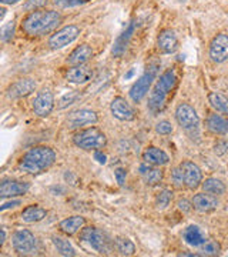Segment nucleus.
Returning a JSON list of instances; mask_svg holds the SVG:
<instances>
[{
  "mask_svg": "<svg viewBox=\"0 0 228 257\" xmlns=\"http://www.w3.org/2000/svg\"><path fill=\"white\" fill-rule=\"evenodd\" d=\"M30 189V184L20 180H12V179H5L0 183V197L8 199V197H16V196H23L26 194Z\"/></svg>",
  "mask_w": 228,
  "mask_h": 257,
  "instance_id": "nucleus-16",
  "label": "nucleus"
},
{
  "mask_svg": "<svg viewBox=\"0 0 228 257\" xmlns=\"http://www.w3.org/2000/svg\"><path fill=\"white\" fill-rule=\"evenodd\" d=\"M62 16L56 10H35L28 13L22 22V29L28 36L37 37L53 32L60 23Z\"/></svg>",
  "mask_w": 228,
  "mask_h": 257,
  "instance_id": "nucleus-1",
  "label": "nucleus"
},
{
  "mask_svg": "<svg viewBox=\"0 0 228 257\" xmlns=\"http://www.w3.org/2000/svg\"><path fill=\"white\" fill-rule=\"evenodd\" d=\"M93 76H94V70L90 66L80 64V66H73L72 69H69L66 79L67 82L74 83V84H84V83L90 82Z\"/></svg>",
  "mask_w": 228,
  "mask_h": 257,
  "instance_id": "nucleus-18",
  "label": "nucleus"
},
{
  "mask_svg": "<svg viewBox=\"0 0 228 257\" xmlns=\"http://www.w3.org/2000/svg\"><path fill=\"white\" fill-rule=\"evenodd\" d=\"M2 239H0V246H3L5 244V241H6V230H5V227H2Z\"/></svg>",
  "mask_w": 228,
  "mask_h": 257,
  "instance_id": "nucleus-45",
  "label": "nucleus"
},
{
  "mask_svg": "<svg viewBox=\"0 0 228 257\" xmlns=\"http://www.w3.org/2000/svg\"><path fill=\"white\" fill-rule=\"evenodd\" d=\"M184 240L187 244L194 246V247H198L202 243H205V237H204V234H202V231L198 226L187 227L184 231Z\"/></svg>",
  "mask_w": 228,
  "mask_h": 257,
  "instance_id": "nucleus-27",
  "label": "nucleus"
},
{
  "mask_svg": "<svg viewBox=\"0 0 228 257\" xmlns=\"http://www.w3.org/2000/svg\"><path fill=\"white\" fill-rule=\"evenodd\" d=\"M171 182H173V186L175 189H182V187L185 186L181 167H175V169H173V172H171Z\"/></svg>",
  "mask_w": 228,
  "mask_h": 257,
  "instance_id": "nucleus-35",
  "label": "nucleus"
},
{
  "mask_svg": "<svg viewBox=\"0 0 228 257\" xmlns=\"http://www.w3.org/2000/svg\"><path fill=\"white\" fill-rule=\"evenodd\" d=\"M12 244L19 254H32L37 248V240L35 234L28 229H20L13 233Z\"/></svg>",
  "mask_w": 228,
  "mask_h": 257,
  "instance_id": "nucleus-8",
  "label": "nucleus"
},
{
  "mask_svg": "<svg viewBox=\"0 0 228 257\" xmlns=\"http://www.w3.org/2000/svg\"><path fill=\"white\" fill-rule=\"evenodd\" d=\"M52 241L55 244L56 250L62 254V256L66 257H74L76 256V250L72 246V243L69 240L62 239V237H57V236H53L52 237Z\"/></svg>",
  "mask_w": 228,
  "mask_h": 257,
  "instance_id": "nucleus-30",
  "label": "nucleus"
},
{
  "mask_svg": "<svg viewBox=\"0 0 228 257\" xmlns=\"http://www.w3.org/2000/svg\"><path fill=\"white\" fill-rule=\"evenodd\" d=\"M99 121V116L90 109H79L72 111L66 117V127L70 130H82V128L94 126Z\"/></svg>",
  "mask_w": 228,
  "mask_h": 257,
  "instance_id": "nucleus-7",
  "label": "nucleus"
},
{
  "mask_svg": "<svg viewBox=\"0 0 228 257\" xmlns=\"http://www.w3.org/2000/svg\"><path fill=\"white\" fill-rule=\"evenodd\" d=\"M173 126H171V123L170 121H167V120H163V121H158L157 124H155V132L158 133V135H163V136H167V135H171L173 133Z\"/></svg>",
  "mask_w": 228,
  "mask_h": 257,
  "instance_id": "nucleus-39",
  "label": "nucleus"
},
{
  "mask_svg": "<svg viewBox=\"0 0 228 257\" xmlns=\"http://www.w3.org/2000/svg\"><path fill=\"white\" fill-rule=\"evenodd\" d=\"M138 172H140V176L143 177L144 183L148 184V186H154V184L160 183L163 180V172L160 169H157V166L144 163V165L140 166Z\"/></svg>",
  "mask_w": 228,
  "mask_h": 257,
  "instance_id": "nucleus-24",
  "label": "nucleus"
},
{
  "mask_svg": "<svg viewBox=\"0 0 228 257\" xmlns=\"http://www.w3.org/2000/svg\"><path fill=\"white\" fill-rule=\"evenodd\" d=\"M79 239L83 243L89 244L91 248H94L96 251L104 253V254L110 253L113 250V246H114V240L111 241L109 236L97 227H84V229H82L80 234H79Z\"/></svg>",
  "mask_w": 228,
  "mask_h": 257,
  "instance_id": "nucleus-5",
  "label": "nucleus"
},
{
  "mask_svg": "<svg viewBox=\"0 0 228 257\" xmlns=\"http://www.w3.org/2000/svg\"><path fill=\"white\" fill-rule=\"evenodd\" d=\"M175 82H177V76H175L174 69L165 70L164 73L157 79L154 87L150 93V99H148V109L153 113H158L164 109L167 96L174 89Z\"/></svg>",
  "mask_w": 228,
  "mask_h": 257,
  "instance_id": "nucleus-3",
  "label": "nucleus"
},
{
  "mask_svg": "<svg viewBox=\"0 0 228 257\" xmlns=\"http://www.w3.org/2000/svg\"><path fill=\"white\" fill-rule=\"evenodd\" d=\"M134 73H136V70H134V69H130L127 73L124 74V79H126V80H128V79H131V77L134 76Z\"/></svg>",
  "mask_w": 228,
  "mask_h": 257,
  "instance_id": "nucleus-46",
  "label": "nucleus"
},
{
  "mask_svg": "<svg viewBox=\"0 0 228 257\" xmlns=\"http://www.w3.org/2000/svg\"><path fill=\"white\" fill-rule=\"evenodd\" d=\"M86 2H89V0H55V5L60 9H69V8L84 5Z\"/></svg>",
  "mask_w": 228,
  "mask_h": 257,
  "instance_id": "nucleus-38",
  "label": "nucleus"
},
{
  "mask_svg": "<svg viewBox=\"0 0 228 257\" xmlns=\"http://www.w3.org/2000/svg\"><path fill=\"white\" fill-rule=\"evenodd\" d=\"M20 203H22L20 200H13V202L5 203V204H2V207H0V211L8 210V209H10V207H16V206H19Z\"/></svg>",
  "mask_w": 228,
  "mask_h": 257,
  "instance_id": "nucleus-44",
  "label": "nucleus"
},
{
  "mask_svg": "<svg viewBox=\"0 0 228 257\" xmlns=\"http://www.w3.org/2000/svg\"><path fill=\"white\" fill-rule=\"evenodd\" d=\"M47 216V210L40 207L39 204H32L22 211V220L25 223H37L42 221Z\"/></svg>",
  "mask_w": 228,
  "mask_h": 257,
  "instance_id": "nucleus-26",
  "label": "nucleus"
},
{
  "mask_svg": "<svg viewBox=\"0 0 228 257\" xmlns=\"http://www.w3.org/2000/svg\"><path fill=\"white\" fill-rule=\"evenodd\" d=\"M47 3H49V0H28V2L23 5V10L30 13V12L40 10L42 8H45Z\"/></svg>",
  "mask_w": 228,
  "mask_h": 257,
  "instance_id": "nucleus-36",
  "label": "nucleus"
},
{
  "mask_svg": "<svg viewBox=\"0 0 228 257\" xmlns=\"http://www.w3.org/2000/svg\"><path fill=\"white\" fill-rule=\"evenodd\" d=\"M208 103H210L211 107L217 113L227 114L228 116V99L224 94L217 92L208 93Z\"/></svg>",
  "mask_w": 228,
  "mask_h": 257,
  "instance_id": "nucleus-28",
  "label": "nucleus"
},
{
  "mask_svg": "<svg viewBox=\"0 0 228 257\" xmlns=\"http://www.w3.org/2000/svg\"><path fill=\"white\" fill-rule=\"evenodd\" d=\"M175 120L184 130H192L198 126L200 117L195 109L188 103H180L175 109Z\"/></svg>",
  "mask_w": 228,
  "mask_h": 257,
  "instance_id": "nucleus-10",
  "label": "nucleus"
},
{
  "mask_svg": "<svg viewBox=\"0 0 228 257\" xmlns=\"http://www.w3.org/2000/svg\"><path fill=\"white\" fill-rule=\"evenodd\" d=\"M110 110L111 114L120 121H133L137 116L136 109L121 96H117L111 100Z\"/></svg>",
  "mask_w": 228,
  "mask_h": 257,
  "instance_id": "nucleus-11",
  "label": "nucleus"
},
{
  "mask_svg": "<svg viewBox=\"0 0 228 257\" xmlns=\"http://www.w3.org/2000/svg\"><path fill=\"white\" fill-rule=\"evenodd\" d=\"M134 30H136V23L134 22H131L130 25L127 26V29L120 35L117 39H116V42H114V46H113V56L114 57H121V56L126 53V50H127L128 43H130V39L133 36V33H134Z\"/></svg>",
  "mask_w": 228,
  "mask_h": 257,
  "instance_id": "nucleus-21",
  "label": "nucleus"
},
{
  "mask_svg": "<svg viewBox=\"0 0 228 257\" xmlns=\"http://www.w3.org/2000/svg\"><path fill=\"white\" fill-rule=\"evenodd\" d=\"M228 150V142L227 140H219L217 142V145L214 146V152L218 155V156H222V155H225Z\"/></svg>",
  "mask_w": 228,
  "mask_h": 257,
  "instance_id": "nucleus-41",
  "label": "nucleus"
},
{
  "mask_svg": "<svg viewBox=\"0 0 228 257\" xmlns=\"http://www.w3.org/2000/svg\"><path fill=\"white\" fill-rule=\"evenodd\" d=\"M114 247L121 256H131L136 253V246L130 239L126 237H117L114 240Z\"/></svg>",
  "mask_w": 228,
  "mask_h": 257,
  "instance_id": "nucleus-31",
  "label": "nucleus"
},
{
  "mask_svg": "<svg viewBox=\"0 0 228 257\" xmlns=\"http://www.w3.org/2000/svg\"><path fill=\"white\" fill-rule=\"evenodd\" d=\"M91 57H93V49L89 45H80L69 55L67 63L70 66H80L89 62Z\"/></svg>",
  "mask_w": 228,
  "mask_h": 257,
  "instance_id": "nucleus-23",
  "label": "nucleus"
},
{
  "mask_svg": "<svg viewBox=\"0 0 228 257\" xmlns=\"http://www.w3.org/2000/svg\"><path fill=\"white\" fill-rule=\"evenodd\" d=\"M192 206L194 209L200 213H210V211L215 210L218 207V200L217 196L212 194H205V193H197L192 197Z\"/></svg>",
  "mask_w": 228,
  "mask_h": 257,
  "instance_id": "nucleus-19",
  "label": "nucleus"
},
{
  "mask_svg": "<svg viewBox=\"0 0 228 257\" xmlns=\"http://www.w3.org/2000/svg\"><path fill=\"white\" fill-rule=\"evenodd\" d=\"M210 57L215 63H224L228 60V36L224 33H218L212 37L210 43Z\"/></svg>",
  "mask_w": 228,
  "mask_h": 257,
  "instance_id": "nucleus-12",
  "label": "nucleus"
},
{
  "mask_svg": "<svg viewBox=\"0 0 228 257\" xmlns=\"http://www.w3.org/2000/svg\"><path fill=\"white\" fill-rule=\"evenodd\" d=\"M157 46L165 55L174 53L178 49V37L175 35V32L171 29L161 30L158 33V37H157Z\"/></svg>",
  "mask_w": 228,
  "mask_h": 257,
  "instance_id": "nucleus-17",
  "label": "nucleus"
},
{
  "mask_svg": "<svg viewBox=\"0 0 228 257\" xmlns=\"http://www.w3.org/2000/svg\"><path fill=\"white\" fill-rule=\"evenodd\" d=\"M205 126L212 135L224 136V135L228 133V119L222 117L221 114H217V113H211L210 116L207 117Z\"/></svg>",
  "mask_w": 228,
  "mask_h": 257,
  "instance_id": "nucleus-22",
  "label": "nucleus"
},
{
  "mask_svg": "<svg viewBox=\"0 0 228 257\" xmlns=\"http://www.w3.org/2000/svg\"><path fill=\"white\" fill-rule=\"evenodd\" d=\"M94 159H96L100 165H106V162H107L106 155H103L100 150H96V152H94Z\"/></svg>",
  "mask_w": 228,
  "mask_h": 257,
  "instance_id": "nucleus-43",
  "label": "nucleus"
},
{
  "mask_svg": "<svg viewBox=\"0 0 228 257\" xmlns=\"http://www.w3.org/2000/svg\"><path fill=\"white\" fill-rule=\"evenodd\" d=\"M84 224H86L84 217H82V216H72V217H67V219L60 221L59 229L67 236H73L79 230H82L84 227Z\"/></svg>",
  "mask_w": 228,
  "mask_h": 257,
  "instance_id": "nucleus-25",
  "label": "nucleus"
},
{
  "mask_svg": "<svg viewBox=\"0 0 228 257\" xmlns=\"http://www.w3.org/2000/svg\"><path fill=\"white\" fill-rule=\"evenodd\" d=\"M177 206H178V209L184 211V213H188V211H191L192 209H194L192 202H188L187 199H182V200H180V202L177 203Z\"/></svg>",
  "mask_w": 228,
  "mask_h": 257,
  "instance_id": "nucleus-42",
  "label": "nucleus"
},
{
  "mask_svg": "<svg viewBox=\"0 0 228 257\" xmlns=\"http://www.w3.org/2000/svg\"><path fill=\"white\" fill-rule=\"evenodd\" d=\"M3 5H16L18 2H20V0H0Z\"/></svg>",
  "mask_w": 228,
  "mask_h": 257,
  "instance_id": "nucleus-47",
  "label": "nucleus"
},
{
  "mask_svg": "<svg viewBox=\"0 0 228 257\" xmlns=\"http://www.w3.org/2000/svg\"><path fill=\"white\" fill-rule=\"evenodd\" d=\"M79 36H80V28H77L76 25H69L57 30L55 35H52V37L49 39V46L53 50H59L73 43Z\"/></svg>",
  "mask_w": 228,
  "mask_h": 257,
  "instance_id": "nucleus-9",
  "label": "nucleus"
},
{
  "mask_svg": "<svg viewBox=\"0 0 228 257\" xmlns=\"http://www.w3.org/2000/svg\"><path fill=\"white\" fill-rule=\"evenodd\" d=\"M157 70L158 69H157L155 64H151L150 67H147L146 72L140 76V79L130 89V97H131V100L138 103V101H141L146 97L147 93L150 92V87L153 86L155 77H157Z\"/></svg>",
  "mask_w": 228,
  "mask_h": 257,
  "instance_id": "nucleus-6",
  "label": "nucleus"
},
{
  "mask_svg": "<svg viewBox=\"0 0 228 257\" xmlns=\"http://www.w3.org/2000/svg\"><path fill=\"white\" fill-rule=\"evenodd\" d=\"M73 143L83 150H99L107 145V138L100 128L90 126L77 130L73 135Z\"/></svg>",
  "mask_w": 228,
  "mask_h": 257,
  "instance_id": "nucleus-4",
  "label": "nucleus"
},
{
  "mask_svg": "<svg viewBox=\"0 0 228 257\" xmlns=\"http://www.w3.org/2000/svg\"><path fill=\"white\" fill-rule=\"evenodd\" d=\"M202 189L205 193H210L212 196H222L225 193V184L222 183L219 179H215V177H208L205 179L202 183Z\"/></svg>",
  "mask_w": 228,
  "mask_h": 257,
  "instance_id": "nucleus-29",
  "label": "nucleus"
},
{
  "mask_svg": "<svg viewBox=\"0 0 228 257\" xmlns=\"http://www.w3.org/2000/svg\"><path fill=\"white\" fill-rule=\"evenodd\" d=\"M143 160H144V163H147V165L160 167V166H164L170 162V156L165 153L164 150H161V149H158V147L151 146L144 150V153H143Z\"/></svg>",
  "mask_w": 228,
  "mask_h": 257,
  "instance_id": "nucleus-20",
  "label": "nucleus"
},
{
  "mask_svg": "<svg viewBox=\"0 0 228 257\" xmlns=\"http://www.w3.org/2000/svg\"><path fill=\"white\" fill-rule=\"evenodd\" d=\"M184 175V182H185V187L194 190L197 189L201 183H202V172L198 166L195 165L191 160H184L180 165Z\"/></svg>",
  "mask_w": 228,
  "mask_h": 257,
  "instance_id": "nucleus-14",
  "label": "nucleus"
},
{
  "mask_svg": "<svg viewBox=\"0 0 228 257\" xmlns=\"http://www.w3.org/2000/svg\"><path fill=\"white\" fill-rule=\"evenodd\" d=\"M201 251H202V254H207V256H217L221 251V246L214 240H208L201 244Z\"/></svg>",
  "mask_w": 228,
  "mask_h": 257,
  "instance_id": "nucleus-32",
  "label": "nucleus"
},
{
  "mask_svg": "<svg viewBox=\"0 0 228 257\" xmlns=\"http://www.w3.org/2000/svg\"><path fill=\"white\" fill-rule=\"evenodd\" d=\"M15 28H16V23H15V22H10V23H8L5 28L2 29V40H3L5 43H8V42H10V40L13 39Z\"/></svg>",
  "mask_w": 228,
  "mask_h": 257,
  "instance_id": "nucleus-37",
  "label": "nucleus"
},
{
  "mask_svg": "<svg viewBox=\"0 0 228 257\" xmlns=\"http://www.w3.org/2000/svg\"><path fill=\"white\" fill-rule=\"evenodd\" d=\"M55 109V96L50 90H42L36 94L33 100V110L40 117H47Z\"/></svg>",
  "mask_w": 228,
  "mask_h": 257,
  "instance_id": "nucleus-13",
  "label": "nucleus"
},
{
  "mask_svg": "<svg viewBox=\"0 0 228 257\" xmlns=\"http://www.w3.org/2000/svg\"><path fill=\"white\" fill-rule=\"evenodd\" d=\"M114 176H116V180H117L119 186H124V183H126V177H127V170L123 169V167H119V169L114 170Z\"/></svg>",
  "mask_w": 228,
  "mask_h": 257,
  "instance_id": "nucleus-40",
  "label": "nucleus"
},
{
  "mask_svg": "<svg viewBox=\"0 0 228 257\" xmlns=\"http://www.w3.org/2000/svg\"><path fill=\"white\" fill-rule=\"evenodd\" d=\"M56 153L52 147L36 146L26 152L19 160V169L28 175H39L55 165Z\"/></svg>",
  "mask_w": 228,
  "mask_h": 257,
  "instance_id": "nucleus-2",
  "label": "nucleus"
},
{
  "mask_svg": "<svg viewBox=\"0 0 228 257\" xmlns=\"http://www.w3.org/2000/svg\"><path fill=\"white\" fill-rule=\"evenodd\" d=\"M171 199H173V193L170 192V190H163L161 193H158V196L155 199V206L158 209H165L170 204Z\"/></svg>",
  "mask_w": 228,
  "mask_h": 257,
  "instance_id": "nucleus-33",
  "label": "nucleus"
},
{
  "mask_svg": "<svg viewBox=\"0 0 228 257\" xmlns=\"http://www.w3.org/2000/svg\"><path fill=\"white\" fill-rule=\"evenodd\" d=\"M35 89H36V82L33 79L25 77V79H19L18 82L12 83L6 90V94L9 99H22L35 92Z\"/></svg>",
  "mask_w": 228,
  "mask_h": 257,
  "instance_id": "nucleus-15",
  "label": "nucleus"
},
{
  "mask_svg": "<svg viewBox=\"0 0 228 257\" xmlns=\"http://www.w3.org/2000/svg\"><path fill=\"white\" fill-rule=\"evenodd\" d=\"M80 97V93L79 92H69L64 94L63 97L59 100V104H57V107L59 109H66L67 106H70V104H73L74 101L77 100Z\"/></svg>",
  "mask_w": 228,
  "mask_h": 257,
  "instance_id": "nucleus-34",
  "label": "nucleus"
}]
</instances>
